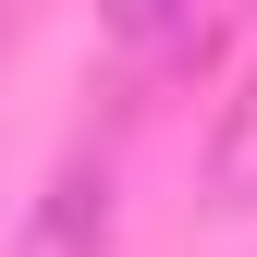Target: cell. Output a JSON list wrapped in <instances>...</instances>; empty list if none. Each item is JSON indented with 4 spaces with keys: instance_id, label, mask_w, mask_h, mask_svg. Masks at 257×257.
Segmentation results:
<instances>
[{
    "instance_id": "cell-1",
    "label": "cell",
    "mask_w": 257,
    "mask_h": 257,
    "mask_svg": "<svg viewBox=\"0 0 257 257\" xmlns=\"http://www.w3.org/2000/svg\"><path fill=\"white\" fill-rule=\"evenodd\" d=\"M13 257H110V159H98V147H74V159L37 184Z\"/></svg>"
},
{
    "instance_id": "cell-2",
    "label": "cell",
    "mask_w": 257,
    "mask_h": 257,
    "mask_svg": "<svg viewBox=\"0 0 257 257\" xmlns=\"http://www.w3.org/2000/svg\"><path fill=\"white\" fill-rule=\"evenodd\" d=\"M208 196L220 208H245L257 196V74L220 98V122H208Z\"/></svg>"
}]
</instances>
